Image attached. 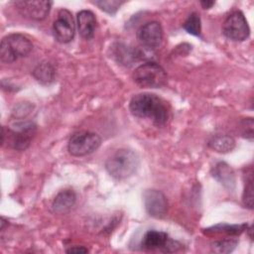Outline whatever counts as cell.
I'll return each instance as SVG.
<instances>
[{"mask_svg": "<svg viewBox=\"0 0 254 254\" xmlns=\"http://www.w3.org/2000/svg\"><path fill=\"white\" fill-rule=\"evenodd\" d=\"M142 247L147 250H162L164 252L177 251L181 244L172 240L166 232L158 230H148L142 239Z\"/></svg>", "mask_w": 254, "mask_h": 254, "instance_id": "cell-10", "label": "cell"}, {"mask_svg": "<svg viewBox=\"0 0 254 254\" xmlns=\"http://www.w3.org/2000/svg\"><path fill=\"white\" fill-rule=\"evenodd\" d=\"M32 74L42 84H50L55 80L56 67L50 61H44L34 68Z\"/></svg>", "mask_w": 254, "mask_h": 254, "instance_id": "cell-17", "label": "cell"}, {"mask_svg": "<svg viewBox=\"0 0 254 254\" xmlns=\"http://www.w3.org/2000/svg\"><path fill=\"white\" fill-rule=\"evenodd\" d=\"M54 38L61 44H66L73 40L75 24L72 14L67 9H60L52 27Z\"/></svg>", "mask_w": 254, "mask_h": 254, "instance_id": "cell-8", "label": "cell"}, {"mask_svg": "<svg viewBox=\"0 0 254 254\" xmlns=\"http://www.w3.org/2000/svg\"><path fill=\"white\" fill-rule=\"evenodd\" d=\"M14 5L16 6L19 13L26 18L42 21L50 13L53 2L52 1H15Z\"/></svg>", "mask_w": 254, "mask_h": 254, "instance_id": "cell-12", "label": "cell"}, {"mask_svg": "<svg viewBox=\"0 0 254 254\" xmlns=\"http://www.w3.org/2000/svg\"><path fill=\"white\" fill-rule=\"evenodd\" d=\"M208 147L217 153H228L235 148V141L228 135H218L208 141Z\"/></svg>", "mask_w": 254, "mask_h": 254, "instance_id": "cell-18", "label": "cell"}, {"mask_svg": "<svg viewBox=\"0 0 254 254\" xmlns=\"http://www.w3.org/2000/svg\"><path fill=\"white\" fill-rule=\"evenodd\" d=\"M101 145L99 135L89 131L74 133L68 140L67 151L71 156L83 157L95 152Z\"/></svg>", "mask_w": 254, "mask_h": 254, "instance_id": "cell-6", "label": "cell"}, {"mask_svg": "<svg viewBox=\"0 0 254 254\" xmlns=\"http://www.w3.org/2000/svg\"><path fill=\"white\" fill-rule=\"evenodd\" d=\"M222 34L233 42H242L249 38V25L241 11H234L226 17L222 23Z\"/></svg>", "mask_w": 254, "mask_h": 254, "instance_id": "cell-7", "label": "cell"}, {"mask_svg": "<svg viewBox=\"0 0 254 254\" xmlns=\"http://www.w3.org/2000/svg\"><path fill=\"white\" fill-rule=\"evenodd\" d=\"M6 224H8V221L4 217H1V230H4Z\"/></svg>", "mask_w": 254, "mask_h": 254, "instance_id": "cell-26", "label": "cell"}, {"mask_svg": "<svg viewBox=\"0 0 254 254\" xmlns=\"http://www.w3.org/2000/svg\"><path fill=\"white\" fill-rule=\"evenodd\" d=\"M66 253H79V254H83V253H87L88 249L84 246H72L69 247L68 249L65 250Z\"/></svg>", "mask_w": 254, "mask_h": 254, "instance_id": "cell-24", "label": "cell"}, {"mask_svg": "<svg viewBox=\"0 0 254 254\" xmlns=\"http://www.w3.org/2000/svg\"><path fill=\"white\" fill-rule=\"evenodd\" d=\"M139 167V157L131 149L116 150L105 162L108 174L117 180H124L133 176Z\"/></svg>", "mask_w": 254, "mask_h": 254, "instance_id": "cell-2", "label": "cell"}, {"mask_svg": "<svg viewBox=\"0 0 254 254\" xmlns=\"http://www.w3.org/2000/svg\"><path fill=\"white\" fill-rule=\"evenodd\" d=\"M136 36L142 47L148 50H155L162 45L164 32L159 22L151 21L142 25L138 29Z\"/></svg>", "mask_w": 254, "mask_h": 254, "instance_id": "cell-9", "label": "cell"}, {"mask_svg": "<svg viewBox=\"0 0 254 254\" xmlns=\"http://www.w3.org/2000/svg\"><path fill=\"white\" fill-rule=\"evenodd\" d=\"M76 202V194L71 190H61L52 203V210L57 214L67 213Z\"/></svg>", "mask_w": 254, "mask_h": 254, "instance_id": "cell-14", "label": "cell"}, {"mask_svg": "<svg viewBox=\"0 0 254 254\" xmlns=\"http://www.w3.org/2000/svg\"><path fill=\"white\" fill-rule=\"evenodd\" d=\"M76 24L81 38L90 40L94 37L96 29L95 15L89 10H81L76 15Z\"/></svg>", "mask_w": 254, "mask_h": 254, "instance_id": "cell-13", "label": "cell"}, {"mask_svg": "<svg viewBox=\"0 0 254 254\" xmlns=\"http://www.w3.org/2000/svg\"><path fill=\"white\" fill-rule=\"evenodd\" d=\"M37 131V126L32 121H20L15 122L8 127L5 131V127L1 128V144L7 137V145L17 151L26 150Z\"/></svg>", "mask_w": 254, "mask_h": 254, "instance_id": "cell-3", "label": "cell"}, {"mask_svg": "<svg viewBox=\"0 0 254 254\" xmlns=\"http://www.w3.org/2000/svg\"><path fill=\"white\" fill-rule=\"evenodd\" d=\"M238 241L233 238H224L222 240L214 241L211 245L213 251L218 253H229L234 250Z\"/></svg>", "mask_w": 254, "mask_h": 254, "instance_id": "cell-21", "label": "cell"}, {"mask_svg": "<svg viewBox=\"0 0 254 254\" xmlns=\"http://www.w3.org/2000/svg\"><path fill=\"white\" fill-rule=\"evenodd\" d=\"M33 50L31 40L23 34L5 36L0 44V60L4 64H11L28 56Z\"/></svg>", "mask_w": 254, "mask_h": 254, "instance_id": "cell-4", "label": "cell"}, {"mask_svg": "<svg viewBox=\"0 0 254 254\" xmlns=\"http://www.w3.org/2000/svg\"><path fill=\"white\" fill-rule=\"evenodd\" d=\"M242 201L245 207L253 208V179H252V172L248 175L246 179V185L242 195Z\"/></svg>", "mask_w": 254, "mask_h": 254, "instance_id": "cell-23", "label": "cell"}, {"mask_svg": "<svg viewBox=\"0 0 254 254\" xmlns=\"http://www.w3.org/2000/svg\"><path fill=\"white\" fill-rule=\"evenodd\" d=\"M129 110L135 117L152 121L156 126H163L169 119V107L161 97L153 93L134 95L129 103Z\"/></svg>", "mask_w": 254, "mask_h": 254, "instance_id": "cell-1", "label": "cell"}, {"mask_svg": "<svg viewBox=\"0 0 254 254\" xmlns=\"http://www.w3.org/2000/svg\"><path fill=\"white\" fill-rule=\"evenodd\" d=\"M132 78L141 88H160L167 83L168 75L159 64L148 62L135 68Z\"/></svg>", "mask_w": 254, "mask_h": 254, "instance_id": "cell-5", "label": "cell"}, {"mask_svg": "<svg viewBox=\"0 0 254 254\" xmlns=\"http://www.w3.org/2000/svg\"><path fill=\"white\" fill-rule=\"evenodd\" d=\"M143 201L146 211L150 216L163 218L166 216L169 203L166 195L158 190H146L143 193Z\"/></svg>", "mask_w": 254, "mask_h": 254, "instance_id": "cell-11", "label": "cell"}, {"mask_svg": "<svg viewBox=\"0 0 254 254\" xmlns=\"http://www.w3.org/2000/svg\"><path fill=\"white\" fill-rule=\"evenodd\" d=\"M94 5H96L99 9L102 11L114 15L117 10L120 8V6L124 3V1H119V0H98V1H93L92 2Z\"/></svg>", "mask_w": 254, "mask_h": 254, "instance_id": "cell-22", "label": "cell"}, {"mask_svg": "<svg viewBox=\"0 0 254 254\" xmlns=\"http://www.w3.org/2000/svg\"><path fill=\"white\" fill-rule=\"evenodd\" d=\"M215 4L214 1H200V5L203 9H209Z\"/></svg>", "mask_w": 254, "mask_h": 254, "instance_id": "cell-25", "label": "cell"}, {"mask_svg": "<svg viewBox=\"0 0 254 254\" xmlns=\"http://www.w3.org/2000/svg\"><path fill=\"white\" fill-rule=\"evenodd\" d=\"M183 28L190 35L200 36L201 25H200V17L196 12H192L190 14L188 19L183 24Z\"/></svg>", "mask_w": 254, "mask_h": 254, "instance_id": "cell-20", "label": "cell"}, {"mask_svg": "<svg viewBox=\"0 0 254 254\" xmlns=\"http://www.w3.org/2000/svg\"><path fill=\"white\" fill-rule=\"evenodd\" d=\"M212 177L218 181L224 188L233 190L235 188V174L232 168L224 162H219L215 165L211 172Z\"/></svg>", "mask_w": 254, "mask_h": 254, "instance_id": "cell-15", "label": "cell"}, {"mask_svg": "<svg viewBox=\"0 0 254 254\" xmlns=\"http://www.w3.org/2000/svg\"><path fill=\"white\" fill-rule=\"evenodd\" d=\"M247 229V224H226L219 223L212 227L204 229L206 234H226V235H238Z\"/></svg>", "mask_w": 254, "mask_h": 254, "instance_id": "cell-19", "label": "cell"}, {"mask_svg": "<svg viewBox=\"0 0 254 254\" xmlns=\"http://www.w3.org/2000/svg\"><path fill=\"white\" fill-rule=\"evenodd\" d=\"M114 56L118 63L124 65H131L134 62H137L142 58V53L136 48H130L125 45L118 44L114 51Z\"/></svg>", "mask_w": 254, "mask_h": 254, "instance_id": "cell-16", "label": "cell"}]
</instances>
